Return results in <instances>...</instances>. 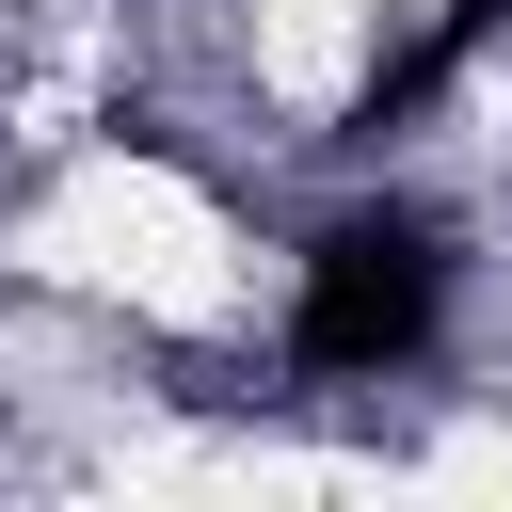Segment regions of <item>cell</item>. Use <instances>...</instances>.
I'll list each match as a JSON object with an SVG mask.
<instances>
[{"instance_id":"obj_1","label":"cell","mask_w":512,"mask_h":512,"mask_svg":"<svg viewBox=\"0 0 512 512\" xmlns=\"http://www.w3.org/2000/svg\"><path fill=\"white\" fill-rule=\"evenodd\" d=\"M432 304H448V240L416 208H336L304 240V304H288V352L320 384H384L432 352Z\"/></svg>"}]
</instances>
